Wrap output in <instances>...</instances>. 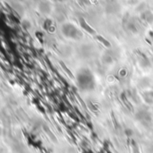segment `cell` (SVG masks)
<instances>
[{
  "label": "cell",
  "mask_w": 153,
  "mask_h": 153,
  "mask_svg": "<svg viewBox=\"0 0 153 153\" xmlns=\"http://www.w3.org/2000/svg\"><path fill=\"white\" fill-rule=\"evenodd\" d=\"M77 83L83 91H92L96 88V78L94 74L87 68H81L77 73Z\"/></svg>",
  "instance_id": "6da1fadb"
},
{
  "label": "cell",
  "mask_w": 153,
  "mask_h": 153,
  "mask_svg": "<svg viewBox=\"0 0 153 153\" xmlns=\"http://www.w3.org/2000/svg\"><path fill=\"white\" fill-rule=\"evenodd\" d=\"M61 31H62V34L66 38L70 39L79 40L80 39L83 38V34L80 31V30L76 25L70 22L64 23L61 27Z\"/></svg>",
  "instance_id": "7a4b0ae2"
},
{
  "label": "cell",
  "mask_w": 153,
  "mask_h": 153,
  "mask_svg": "<svg viewBox=\"0 0 153 153\" xmlns=\"http://www.w3.org/2000/svg\"><path fill=\"white\" fill-rule=\"evenodd\" d=\"M137 117H139V119L141 121H150L151 120V115L147 110H141L137 114Z\"/></svg>",
  "instance_id": "3957f363"
},
{
  "label": "cell",
  "mask_w": 153,
  "mask_h": 153,
  "mask_svg": "<svg viewBox=\"0 0 153 153\" xmlns=\"http://www.w3.org/2000/svg\"><path fill=\"white\" fill-rule=\"evenodd\" d=\"M79 23H80L81 27H82L86 31H87L88 33H90V34H95V33H96V31H95V30L87 23V22L85 21L84 18H80V19H79Z\"/></svg>",
  "instance_id": "277c9868"
},
{
  "label": "cell",
  "mask_w": 153,
  "mask_h": 153,
  "mask_svg": "<svg viewBox=\"0 0 153 153\" xmlns=\"http://www.w3.org/2000/svg\"><path fill=\"white\" fill-rule=\"evenodd\" d=\"M142 18L145 22H147L148 23H152L153 22V13L151 11H146V12L142 13Z\"/></svg>",
  "instance_id": "5b68a950"
}]
</instances>
